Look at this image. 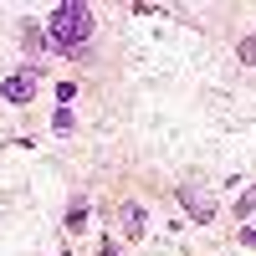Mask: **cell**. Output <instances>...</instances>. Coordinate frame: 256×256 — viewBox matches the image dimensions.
Wrapping results in <instances>:
<instances>
[{
  "instance_id": "obj_1",
  "label": "cell",
  "mask_w": 256,
  "mask_h": 256,
  "mask_svg": "<svg viewBox=\"0 0 256 256\" xmlns=\"http://www.w3.org/2000/svg\"><path fill=\"white\" fill-rule=\"evenodd\" d=\"M92 31H98V16H92V6H82V0H62L52 10V20H46V41L62 56H77L92 41Z\"/></svg>"
},
{
  "instance_id": "obj_2",
  "label": "cell",
  "mask_w": 256,
  "mask_h": 256,
  "mask_svg": "<svg viewBox=\"0 0 256 256\" xmlns=\"http://www.w3.org/2000/svg\"><path fill=\"white\" fill-rule=\"evenodd\" d=\"M180 205H184L200 226H210V220H216V195H210L205 184H180Z\"/></svg>"
},
{
  "instance_id": "obj_3",
  "label": "cell",
  "mask_w": 256,
  "mask_h": 256,
  "mask_svg": "<svg viewBox=\"0 0 256 256\" xmlns=\"http://www.w3.org/2000/svg\"><path fill=\"white\" fill-rule=\"evenodd\" d=\"M0 98H6V102H16V108H26V102L36 98V67H20V72H10L6 82H0Z\"/></svg>"
},
{
  "instance_id": "obj_4",
  "label": "cell",
  "mask_w": 256,
  "mask_h": 256,
  "mask_svg": "<svg viewBox=\"0 0 256 256\" xmlns=\"http://www.w3.org/2000/svg\"><path fill=\"white\" fill-rule=\"evenodd\" d=\"M144 220H148V216H144V205H123V236H134V241H138L144 230H148Z\"/></svg>"
},
{
  "instance_id": "obj_5",
  "label": "cell",
  "mask_w": 256,
  "mask_h": 256,
  "mask_svg": "<svg viewBox=\"0 0 256 256\" xmlns=\"http://www.w3.org/2000/svg\"><path fill=\"white\" fill-rule=\"evenodd\" d=\"M67 230H72V236L88 230V200H72V205H67Z\"/></svg>"
},
{
  "instance_id": "obj_6",
  "label": "cell",
  "mask_w": 256,
  "mask_h": 256,
  "mask_svg": "<svg viewBox=\"0 0 256 256\" xmlns=\"http://www.w3.org/2000/svg\"><path fill=\"white\" fill-rule=\"evenodd\" d=\"M236 216H241V220H246V216H256V184L236 195Z\"/></svg>"
},
{
  "instance_id": "obj_7",
  "label": "cell",
  "mask_w": 256,
  "mask_h": 256,
  "mask_svg": "<svg viewBox=\"0 0 256 256\" xmlns=\"http://www.w3.org/2000/svg\"><path fill=\"white\" fill-rule=\"evenodd\" d=\"M236 56L246 62V67H256V36H241L236 41Z\"/></svg>"
},
{
  "instance_id": "obj_8",
  "label": "cell",
  "mask_w": 256,
  "mask_h": 256,
  "mask_svg": "<svg viewBox=\"0 0 256 256\" xmlns=\"http://www.w3.org/2000/svg\"><path fill=\"white\" fill-rule=\"evenodd\" d=\"M52 128H56V134H72V108H56V118H52Z\"/></svg>"
},
{
  "instance_id": "obj_9",
  "label": "cell",
  "mask_w": 256,
  "mask_h": 256,
  "mask_svg": "<svg viewBox=\"0 0 256 256\" xmlns=\"http://www.w3.org/2000/svg\"><path fill=\"white\" fill-rule=\"evenodd\" d=\"M56 98H62V108H72V98H77V88H72V82H56Z\"/></svg>"
},
{
  "instance_id": "obj_10",
  "label": "cell",
  "mask_w": 256,
  "mask_h": 256,
  "mask_svg": "<svg viewBox=\"0 0 256 256\" xmlns=\"http://www.w3.org/2000/svg\"><path fill=\"white\" fill-rule=\"evenodd\" d=\"M236 241H241V246H251V251H256V226H241V230H236Z\"/></svg>"
}]
</instances>
